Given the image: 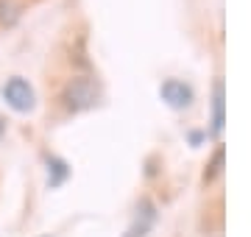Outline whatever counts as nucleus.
Masks as SVG:
<instances>
[{"mask_svg": "<svg viewBox=\"0 0 251 237\" xmlns=\"http://www.w3.org/2000/svg\"><path fill=\"white\" fill-rule=\"evenodd\" d=\"M100 92H98V84L92 81V78H84V75H78V78H73L67 87H64L62 92V100L64 106L70 112H84V109H92L95 103H98Z\"/></svg>", "mask_w": 251, "mask_h": 237, "instance_id": "obj_1", "label": "nucleus"}, {"mask_svg": "<svg viewBox=\"0 0 251 237\" xmlns=\"http://www.w3.org/2000/svg\"><path fill=\"white\" fill-rule=\"evenodd\" d=\"M3 100H6L14 112L28 115V112H34V106H36V92L23 75H11L9 81L3 84Z\"/></svg>", "mask_w": 251, "mask_h": 237, "instance_id": "obj_2", "label": "nucleus"}, {"mask_svg": "<svg viewBox=\"0 0 251 237\" xmlns=\"http://www.w3.org/2000/svg\"><path fill=\"white\" fill-rule=\"evenodd\" d=\"M153 223H156V207H153L151 198H143L137 204L134 218H131V223H128L123 237H145L153 229Z\"/></svg>", "mask_w": 251, "mask_h": 237, "instance_id": "obj_3", "label": "nucleus"}, {"mask_svg": "<svg viewBox=\"0 0 251 237\" xmlns=\"http://www.w3.org/2000/svg\"><path fill=\"white\" fill-rule=\"evenodd\" d=\"M159 95H162V100H165L171 109H187L190 103H193V90H190V84L179 81V78H168V81H162Z\"/></svg>", "mask_w": 251, "mask_h": 237, "instance_id": "obj_4", "label": "nucleus"}, {"mask_svg": "<svg viewBox=\"0 0 251 237\" xmlns=\"http://www.w3.org/2000/svg\"><path fill=\"white\" fill-rule=\"evenodd\" d=\"M224 131V81L212 84V134Z\"/></svg>", "mask_w": 251, "mask_h": 237, "instance_id": "obj_5", "label": "nucleus"}, {"mask_svg": "<svg viewBox=\"0 0 251 237\" xmlns=\"http://www.w3.org/2000/svg\"><path fill=\"white\" fill-rule=\"evenodd\" d=\"M67 176H70V167L64 159L59 156H48V187H59V184L67 182Z\"/></svg>", "mask_w": 251, "mask_h": 237, "instance_id": "obj_6", "label": "nucleus"}, {"mask_svg": "<svg viewBox=\"0 0 251 237\" xmlns=\"http://www.w3.org/2000/svg\"><path fill=\"white\" fill-rule=\"evenodd\" d=\"M23 14V6L17 0H0V23L3 25H14Z\"/></svg>", "mask_w": 251, "mask_h": 237, "instance_id": "obj_7", "label": "nucleus"}, {"mask_svg": "<svg viewBox=\"0 0 251 237\" xmlns=\"http://www.w3.org/2000/svg\"><path fill=\"white\" fill-rule=\"evenodd\" d=\"M221 165H224V148H218L215 156H212V162H209V170L204 173L206 182H212V179H215V176L221 173Z\"/></svg>", "mask_w": 251, "mask_h": 237, "instance_id": "obj_8", "label": "nucleus"}]
</instances>
